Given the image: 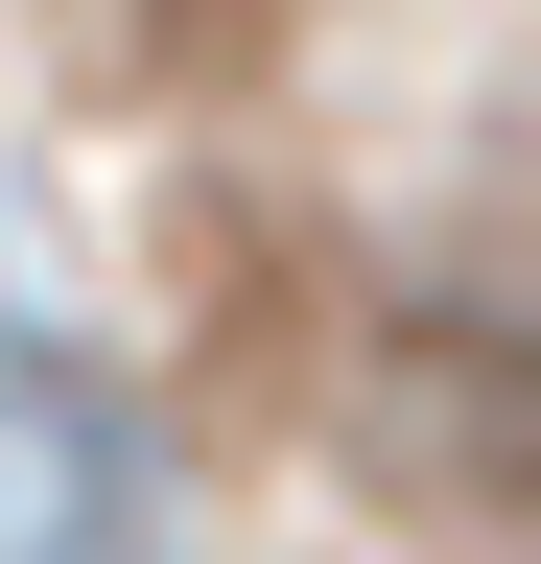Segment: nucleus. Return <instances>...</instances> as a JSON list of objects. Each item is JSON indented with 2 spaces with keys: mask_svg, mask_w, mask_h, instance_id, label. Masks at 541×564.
<instances>
[{
  "mask_svg": "<svg viewBox=\"0 0 541 564\" xmlns=\"http://www.w3.org/2000/svg\"><path fill=\"white\" fill-rule=\"evenodd\" d=\"M400 423H424V470L470 494V541H541V352L447 329L424 377H400Z\"/></svg>",
  "mask_w": 541,
  "mask_h": 564,
  "instance_id": "obj_1",
  "label": "nucleus"
}]
</instances>
